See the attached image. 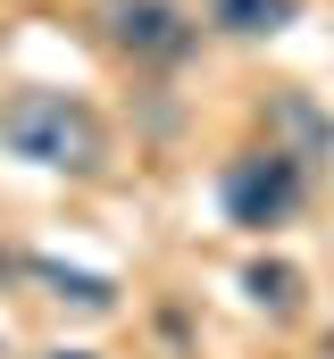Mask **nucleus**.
Wrapping results in <instances>:
<instances>
[{
	"mask_svg": "<svg viewBox=\"0 0 334 359\" xmlns=\"http://www.w3.org/2000/svg\"><path fill=\"white\" fill-rule=\"evenodd\" d=\"M0 142L17 151V159H34V168H59V176H100V159H109V134H100V117L84 109L76 92H17L8 109H0Z\"/></svg>",
	"mask_w": 334,
	"mask_h": 359,
	"instance_id": "1",
	"label": "nucleus"
},
{
	"mask_svg": "<svg viewBox=\"0 0 334 359\" xmlns=\"http://www.w3.org/2000/svg\"><path fill=\"white\" fill-rule=\"evenodd\" d=\"M301 192H309V176H301V159L293 151H243L234 168H226V184H218V201H226V217L234 226H284L293 209H301Z\"/></svg>",
	"mask_w": 334,
	"mask_h": 359,
	"instance_id": "2",
	"label": "nucleus"
},
{
	"mask_svg": "<svg viewBox=\"0 0 334 359\" xmlns=\"http://www.w3.org/2000/svg\"><path fill=\"white\" fill-rule=\"evenodd\" d=\"M100 25H109V42H117V50L159 59V67L192 50V25H184L167 0H100Z\"/></svg>",
	"mask_w": 334,
	"mask_h": 359,
	"instance_id": "3",
	"label": "nucleus"
},
{
	"mask_svg": "<svg viewBox=\"0 0 334 359\" xmlns=\"http://www.w3.org/2000/svg\"><path fill=\"white\" fill-rule=\"evenodd\" d=\"M293 17H301V0H218V8H209V25H226V34H243V42L284 34Z\"/></svg>",
	"mask_w": 334,
	"mask_h": 359,
	"instance_id": "4",
	"label": "nucleus"
},
{
	"mask_svg": "<svg viewBox=\"0 0 334 359\" xmlns=\"http://www.w3.org/2000/svg\"><path fill=\"white\" fill-rule=\"evenodd\" d=\"M34 276H42V284H51L59 301H76V309H92V318H100V309H117V284H109V276L59 268V259H34Z\"/></svg>",
	"mask_w": 334,
	"mask_h": 359,
	"instance_id": "5",
	"label": "nucleus"
},
{
	"mask_svg": "<svg viewBox=\"0 0 334 359\" xmlns=\"http://www.w3.org/2000/svg\"><path fill=\"white\" fill-rule=\"evenodd\" d=\"M250 301H259V309H276V318H293V301H301V276L284 268V259H276V268L259 259V268H250Z\"/></svg>",
	"mask_w": 334,
	"mask_h": 359,
	"instance_id": "6",
	"label": "nucleus"
},
{
	"mask_svg": "<svg viewBox=\"0 0 334 359\" xmlns=\"http://www.w3.org/2000/svg\"><path fill=\"white\" fill-rule=\"evenodd\" d=\"M326 359H334V326H326Z\"/></svg>",
	"mask_w": 334,
	"mask_h": 359,
	"instance_id": "7",
	"label": "nucleus"
},
{
	"mask_svg": "<svg viewBox=\"0 0 334 359\" xmlns=\"http://www.w3.org/2000/svg\"><path fill=\"white\" fill-rule=\"evenodd\" d=\"M59 359H84V351H59Z\"/></svg>",
	"mask_w": 334,
	"mask_h": 359,
	"instance_id": "8",
	"label": "nucleus"
}]
</instances>
